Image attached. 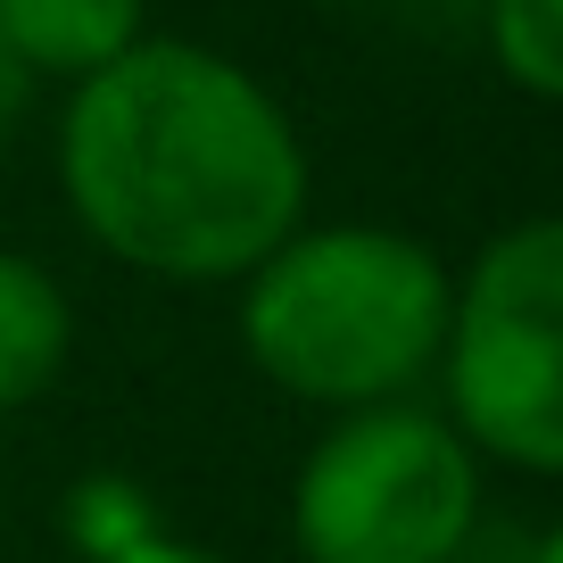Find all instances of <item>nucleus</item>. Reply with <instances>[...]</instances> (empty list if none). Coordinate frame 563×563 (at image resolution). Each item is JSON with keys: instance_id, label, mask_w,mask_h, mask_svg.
Listing matches in <instances>:
<instances>
[{"instance_id": "9b49d317", "label": "nucleus", "mask_w": 563, "mask_h": 563, "mask_svg": "<svg viewBox=\"0 0 563 563\" xmlns=\"http://www.w3.org/2000/svg\"><path fill=\"white\" fill-rule=\"evenodd\" d=\"M307 9H365V0H307Z\"/></svg>"}, {"instance_id": "f03ea898", "label": "nucleus", "mask_w": 563, "mask_h": 563, "mask_svg": "<svg viewBox=\"0 0 563 563\" xmlns=\"http://www.w3.org/2000/svg\"><path fill=\"white\" fill-rule=\"evenodd\" d=\"M456 274L398 224H299L241 274V356L299 406H382L440 373Z\"/></svg>"}, {"instance_id": "1a4fd4ad", "label": "nucleus", "mask_w": 563, "mask_h": 563, "mask_svg": "<svg viewBox=\"0 0 563 563\" xmlns=\"http://www.w3.org/2000/svg\"><path fill=\"white\" fill-rule=\"evenodd\" d=\"M25 100H34V75L18 67V51L0 42V141L18 133V117H25Z\"/></svg>"}, {"instance_id": "39448f33", "label": "nucleus", "mask_w": 563, "mask_h": 563, "mask_svg": "<svg viewBox=\"0 0 563 563\" xmlns=\"http://www.w3.org/2000/svg\"><path fill=\"white\" fill-rule=\"evenodd\" d=\"M150 34V0H0V42L18 51V67L75 84V75L124 58Z\"/></svg>"}, {"instance_id": "423d86ee", "label": "nucleus", "mask_w": 563, "mask_h": 563, "mask_svg": "<svg viewBox=\"0 0 563 563\" xmlns=\"http://www.w3.org/2000/svg\"><path fill=\"white\" fill-rule=\"evenodd\" d=\"M75 356V299L25 249H0V422L34 406Z\"/></svg>"}, {"instance_id": "0eeeda50", "label": "nucleus", "mask_w": 563, "mask_h": 563, "mask_svg": "<svg viewBox=\"0 0 563 563\" xmlns=\"http://www.w3.org/2000/svg\"><path fill=\"white\" fill-rule=\"evenodd\" d=\"M489 58L514 91L563 108V0H489Z\"/></svg>"}, {"instance_id": "9d476101", "label": "nucleus", "mask_w": 563, "mask_h": 563, "mask_svg": "<svg viewBox=\"0 0 563 563\" xmlns=\"http://www.w3.org/2000/svg\"><path fill=\"white\" fill-rule=\"evenodd\" d=\"M530 563H563V522H547V539L530 547Z\"/></svg>"}, {"instance_id": "f257e3e1", "label": "nucleus", "mask_w": 563, "mask_h": 563, "mask_svg": "<svg viewBox=\"0 0 563 563\" xmlns=\"http://www.w3.org/2000/svg\"><path fill=\"white\" fill-rule=\"evenodd\" d=\"M307 183L290 108L208 42L141 34L124 58L75 75L58 108L67 216L141 282H241L307 224Z\"/></svg>"}, {"instance_id": "20e7f679", "label": "nucleus", "mask_w": 563, "mask_h": 563, "mask_svg": "<svg viewBox=\"0 0 563 563\" xmlns=\"http://www.w3.org/2000/svg\"><path fill=\"white\" fill-rule=\"evenodd\" d=\"M440 389L473 456L563 473V216H522L456 274Z\"/></svg>"}, {"instance_id": "7ed1b4c3", "label": "nucleus", "mask_w": 563, "mask_h": 563, "mask_svg": "<svg viewBox=\"0 0 563 563\" xmlns=\"http://www.w3.org/2000/svg\"><path fill=\"white\" fill-rule=\"evenodd\" d=\"M481 530V456L440 406H349L290 473L299 563H464Z\"/></svg>"}, {"instance_id": "6e6552de", "label": "nucleus", "mask_w": 563, "mask_h": 563, "mask_svg": "<svg viewBox=\"0 0 563 563\" xmlns=\"http://www.w3.org/2000/svg\"><path fill=\"white\" fill-rule=\"evenodd\" d=\"M100 563H232V555H216V547H199V539H175V530H166V514H158L150 530H133L124 547H108Z\"/></svg>"}]
</instances>
